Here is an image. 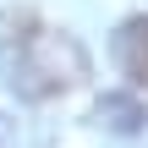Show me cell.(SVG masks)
Instances as JSON below:
<instances>
[{"label": "cell", "instance_id": "obj_1", "mask_svg": "<svg viewBox=\"0 0 148 148\" xmlns=\"http://www.w3.org/2000/svg\"><path fill=\"white\" fill-rule=\"evenodd\" d=\"M5 77L22 99H60V93L82 88L88 49L77 44V33L49 27L33 11H16V22L5 33Z\"/></svg>", "mask_w": 148, "mask_h": 148}, {"label": "cell", "instance_id": "obj_2", "mask_svg": "<svg viewBox=\"0 0 148 148\" xmlns=\"http://www.w3.org/2000/svg\"><path fill=\"white\" fill-rule=\"evenodd\" d=\"M115 66L137 88H148V16H126L115 27Z\"/></svg>", "mask_w": 148, "mask_h": 148}, {"label": "cell", "instance_id": "obj_3", "mask_svg": "<svg viewBox=\"0 0 148 148\" xmlns=\"http://www.w3.org/2000/svg\"><path fill=\"white\" fill-rule=\"evenodd\" d=\"M99 121L115 126V132H137V126L148 121V110L137 104V99H126V93H104V99H99Z\"/></svg>", "mask_w": 148, "mask_h": 148}, {"label": "cell", "instance_id": "obj_4", "mask_svg": "<svg viewBox=\"0 0 148 148\" xmlns=\"http://www.w3.org/2000/svg\"><path fill=\"white\" fill-rule=\"evenodd\" d=\"M0 148H11V126H5V115H0Z\"/></svg>", "mask_w": 148, "mask_h": 148}]
</instances>
